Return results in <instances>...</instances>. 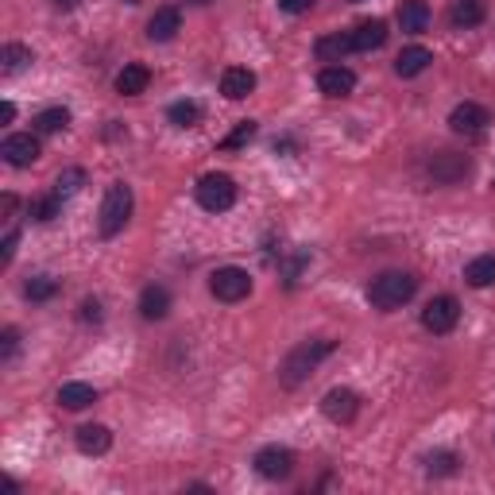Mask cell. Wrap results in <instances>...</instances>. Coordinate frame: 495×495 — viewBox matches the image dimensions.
<instances>
[{
  "label": "cell",
  "mask_w": 495,
  "mask_h": 495,
  "mask_svg": "<svg viewBox=\"0 0 495 495\" xmlns=\"http://www.w3.org/2000/svg\"><path fill=\"white\" fill-rule=\"evenodd\" d=\"M414 291H418V279H414L410 271H383V275L372 279V286H368V302L375 310H399L410 302Z\"/></svg>",
  "instance_id": "obj_1"
},
{
  "label": "cell",
  "mask_w": 495,
  "mask_h": 495,
  "mask_svg": "<svg viewBox=\"0 0 495 495\" xmlns=\"http://www.w3.org/2000/svg\"><path fill=\"white\" fill-rule=\"evenodd\" d=\"M333 348H337V341H329V337H318V341H306V345H298L291 356L283 360V372H279V380H283V387H298L306 380L310 372L318 368V364L325 360V356H333Z\"/></svg>",
  "instance_id": "obj_2"
},
{
  "label": "cell",
  "mask_w": 495,
  "mask_h": 495,
  "mask_svg": "<svg viewBox=\"0 0 495 495\" xmlns=\"http://www.w3.org/2000/svg\"><path fill=\"white\" fill-rule=\"evenodd\" d=\"M132 186H124V182H112L105 190V202H101V237H116V232H124V225L132 220Z\"/></svg>",
  "instance_id": "obj_3"
},
{
  "label": "cell",
  "mask_w": 495,
  "mask_h": 495,
  "mask_svg": "<svg viewBox=\"0 0 495 495\" xmlns=\"http://www.w3.org/2000/svg\"><path fill=\"white\" fill-rule=\"evenodd\" d=\"M194 194H198L202 210H210V213H225V210L237 205V182H232L229 175H205Z\"/></svg>",
  "instance_id": "obj_4"
},
{
  "label": "cell",
  "mask_w": 495,
  "mask_h": 495,
  "mask_svg": "<svg viewBox=\"0 0 495 495\" xmlns=\"http://www.w3.org/2000/svg\"><path fill=\"white\" fill-rule=\"evenodd\" d=\"M210 291L220 302H240V298L252 294V275L244 267H217L210 275Z\"/></svg>",
  "instance_id": "obj_5"
},
{
  "label": "cell",
  "mask_w": 495,
  "mask_h": 495,
  "mask_svg": "<svg viewBox=\"0 0 495 495\" xmlns=\"http://www.w3.org/2000/svg\"><path fill=\"white\" fill-rule=\"evenodd\" d=\"M457 321H461V302L453 294L429 298L426 310H422V325L429 333H453V329H457Z\"/></svg>",
  "instance_id": "obj_6"
},
{
  "label": "cell",
  "mask_w": 495,
  "mask_h": 495,
  "mask_svg": "<svg viewBox=\"0 0 495 495\" xmlns=\"http://www.w3.org/2000/svg\"><path fill=\"white\" fill-rule=\"evenodd\" d=\"M356 410H360V395H356V391H348V387H333V391H325V399H321V414H325L329 422L345 426V422H353V418H356Z\"/></svg>",
  "instance_id": "obj_7"
},
{
  "label": "cell",
  "mask_w": 495,
  "mask_h": 495,
  "mask_svg": "<svg viewBox=\"0 0 495 495\" xmlns=\"http://www.w3.org/2000/svg\"><path fill=\"white\" fill-rule=\"evenodd\" d=\"M256 472L264 476V480H286L294 472V453L291 449H283V446H267V449H259L256 453Z\"/></svg>",
  "instance_id": "obj_8"
},
{
  "label": "cell",
  "mask_w": 495,
  "mask_h": 495,
  "mask_svg": "<svg viewBox=\"0 0 495 495\" xmlns=\"http://www.w3.org/2000/svg\"><path fill=\"white\" fill-rule=\"evenodd\" d=\"M468 171H472V163H468L464 155H457V151H441V155H434V159H429V178L441 182V186H453V182H461Z\"/></svg>",
  "instance_id": "obj_9"
},
{
  "label": "cell",
  "mask_w": 495,
  "mask_h": 495,
  "mask_svg": "<svg viewBox=\"0 0 495 495\" xmlns=\"http://www.w3.org/2000/svg\"><path fill=\"white\" fill-rule=\"evenodd\" d=\"M0 155H4L8 166H32L39 159V140L32 132H16L0 143Z\"/></svg>",
  "instance_id": "obj_10"
},
{
  "label": "cell",
  "mask_w": 495,
  "mask_h": 495,
  "mask_svg": "<svg viewBox=\"0 0 495 495\" xmlns=\"http://www.w3.org/2000/svg\"><path fill=\"white\" fill-rule=\"evenodd\" d=\"M484 124H488V109L476 105V101H464V105L449 112V128L457 136H476V132H484Z\"/></svg>",
  "instance_id": "obj_11"
},
{
  "label": "cell",
  "mask_w": 495,
  "mask_h": 495,
  "mask_svg": "<svg viewBox=\"0 0 495 495\" xmlns=\"http://www.w3.org/2000/svg\"><path fill=\"white\" fill-rule=\"evenodd\" d=\"M318 89L325 97H348L356 89V74L348 67H341V62H337V67H325L318 74Z\"/></svg>",
  "instance_id": "obj_12"
},
{
  "label": "cell",
  "mask_w": 495,
  "mask_h": 495,
  "mask_svg": "<svg viewBox=\"0 0 495 495\" xmlns=\"http://www.w3.org/2000/svg\"><path fill=\"white\" fill-rule=\"evenodd\" d=\"M252 89H256V74L248 67H229L225 74H220V94H225L229 101H244Z\"/></svg>",
  "instance_id": "obj_13"
},
{
  "label": "cell",
  "mask_w": 495,
  "mask_h": 495,
  "mask_svg": "<svg viewBox=\"0 0 495 495\" xmlns=\"http://www.w3.org/2000/svg\"><path fill=\"white\" fill-rule=\"evenodd\" d=\"M348 39H353V50H380L387 43V23L383 20H364L348 32Z\"/></svg>",
  "instance_id": "obj_14"
},
{
  "label": "cell",
  "mask_w": 495,
  "mask_h": 495,
  "mask_svg": "<svg viewBox=\"0 0 495 495\" xmlns=\"http://www.w3.org/2000/svg\"><path fill=\"white\" fill-rule=\"evenodd\" d=\"M178 28H182L178 8H159L148 20V39H151V43H171V39L178 35Z\"/></svg>",
  "instance_id": "obj_15"
},
{
  "label": "cell",
  "mask_w": 495,
  "mask_h": 495,
  "mask_svg": "<svg viewBox=\"0 0 495 495\" xmlns=\"http://www.w3.org/2000/svg\"><path fill=\"white\" fill-rule=\"evenodd\" d=\"M140 314L148 321H163L166 314H171V294H166V286H143L140 294Z\"/></svg>",
  "instance_id": "obj_16"
},
{
  "label": "cell",
  "mask_w": 495,
  "mask_h": 495,
  "mask_svg": "<svg viewBox=\"0 0 495 495\" xmlns=\"http://www.w3.org/2000/svg\"><path fill=\"white\" fill-rule=\"evenodd\" d=\"M429 62H434V50H426V47H402L399 50V58H395V74L399 77H418Z\"/></svg>",
  "instance_id": "obj_17"
},
{
  "label": "cell",
  "mask_w": 495,
  "mask_h": 495,
  "mask_svg": "<svg viewBox=\"0 0 495 495\" xmlns=\"http://www.w3.org/2000/svg\"><path fill=\"white\" fill-rule=\"evenodd\" d=\"M109 446H112L109 426L94 422V426H82V429H77V449H82L86 457H101V453H109Z\"/></svg>",
  "instance_id": "obj_18"
},
{
  "label": "cell",
  "mask_w": 495,
  "mask_h": 495,
  "mask_svg": "<svg viewBox=\"0 0 495 495\" xmlns=\"http://www.w3.org/2000/svg\"><path fill=\"white\" fill-rule=\"evenodd\" d=\"M399 28L407 32V35H422L429 28L426 0H402V4H399Z\"/></svg>",
  "instance_id": "obj_19"
},
{
  "label": "cell",
  "mask_w": 495,
  "mask_h": 495,
  "mask_svg": "<svg viewBox=\"0 0 495 495\" xmlns=\"http://www.w3.org/2000/svg\"><path fill=\"white\" fill-rule=\"evenodd\" d=\"M148 82H151V70L140 67V62H128V67L116 74V94H121V97H136V94L148 89Z\"/></svg>",
  "instance_id": "obj_20"
},
{
  "label": "cell",
  "mask_w": 495,
  "mask_h": 495,
  "mask_svg": "<svg viewBox=\"0 0 495 495\" xmlns=\"http://www.w3.org/2000/svg\"><path fill=\"white\" fill-rule=\"evenodd\" d=\"M94 402H97V391L89 383H62L58 387V407H67V410H86V407H94Z\"/></svg>",
  "instance_id": "obj_21"
},
{
  "label": "cell",
  "mask_w": 495,
  "mask_h": 495,
  "mask_svg": "<svg viewBox=\"0 0 495 495\" xmlns=\"http://www.w3.org/2000/svg\"><path fill=\"white\" fill-rule=\"evenodd\" d=\"M484 16H488L484 0H457L453 12H449L453 28H476V23H484Z\"/></svg>",
  "instance_id": "obj_22"
},
{
  "label": "cell",
  "mask_w": 495,
  "mask_h": 495,
  "mask_svg": "<svg viewBox=\"0 0 495 495\" xmlns=\"http://www.w3.org/2000/svg\"><path fill=\"white\" fill-rule=\"evenodd\" d=\"M318 58L321 62H329V67H337V62H341L348 50H353V39L348 35H325V39H318Z\"/></svg>",
  "instance_id": "obj_23"
},
{
  "label": "cell",
  "mask_w": 495,
  "mask_h": 495,
  "mask_svg": "<svg viewBox=\"0 0 495 495\" xmlns=\"http://www.w3.org/2000/svg\"><path fill=\"white\" fill-rule=\"evenodd\" d=\"M28 62H32V50L23 43H8L4 50H0V74H4V77L28 70Z\"/></svg>",
  "instance_id": "obj_24"
},
{
  "label": "cell",
  "mask_w": 495,
  "mask_h": 495,
  "mask_svg": "<svg viewBox=\"0 0 495 495\" xmlns=\"http://www.w3.org/2000/svg\"><path fill=\"white\" fill-rule=\"evenodd\" d=\"M468 286H491L495 283V256H476L472 264L464 267Z\"/></svg>",
  "instance_id": "obj_25"
},
{
  "label": "cell",
  "mask_w": 495,
  "mask_h": 495,
  "mask_svg": "<svg viewBox=\"0 0 495 495\" xmlns=\"http://www.w3.org/2000/svg\"><path fill=\"white\" fill-rule=\"evenodd\" d=\"M457 464H461L457 453L437 449V453H429V457H426V476H453V472H457Z\"/></svg>",
  "instance_id": "obj_26"
},
{
  "label": "cell",
  "mask_w": 495,
  "mask_h": 495,
  "mask_svg": "<svg viewBox=\"0 0 495 495\" xmlns=\"http://www.w3.org/2000/svg\"><path fill=\"white\" fill-rule=\"evenodd\" d=\"M166 116H171L175 128H194L202 121V105H198V101H175V105L166 109Z\"/></svg>",
  "instance_id": "obj_27"
},
{
  "label": "cell",
  "mask_w": 495,
  "mask_h": 495,
  "mask_svg": "<svg viewBox=\"0 0 495 495\" xmlns=\"http://www.w3.org/2000/svg\"><path fill=\"white\" fill-rule=\"evenodd\" d=\"M35 128L39 132H62V128H70V109H62V105H55V109H43L35 116Z\"/></svg>",
  "instance_id": "obj_28"
},
{
  "label": "cell",
  "mask_w": 495,
  "mask_h": 495,
  "mask_svg": "<svg viewBox=\"0 0 495 495\" xmlns=\"http://www.w3.org/2000/svg\"><path fill=\"white\" fill-rule=\"evenodd\" d=\"M23 294L32 298V302H50V298L58 294V279H50V275H35L23 283Z\"/></svg>",
  "instance_id": "obj_29"
},
{
  "label": "cell",
  "mask_w": 495,
  "mask_h": 495,
  "mask_svg": "<svg viewBox=\"0 0 495 495\" xmlns=\"http://www.w3.org/2000/svg\"><path fill=\"white\" fill-rule=\"evenodd\" d=\"M82 186H86V171H82V166H70V171H62V175L55 178V194H58L62 202L74 198V194L82 190Z\"/></svg>",
  "instance_id": "obj_30"
},
{
  "label": "cell",
  "mask_w": 495,
  "mask_h": 495,
  "mask_svg": "<svg viewBox=\"0 0 495 495\" xmlns=\"http://www.w3.org/2000/svg\"><path fill=\"white\" fill-rule=\"evenodd\" d=\"M58 213H62V198H58L55 190H50L47 198H35L32 202V220H43V225H47V220H55Z\"/></svg>",
  "instance_id": "obj_31"
},
{
  "label": "cell",
  "mask_w": 495,
  "mask_h": 495,
  "mask_svg": "<svg viewBox=\"0 0 495 495\" xmlns=\"http://www.w3.org/2000/svg\"><path fill=\"white\" fill-rule=\"evenodd\" d=\"M252 136H256V121H240L232 128V136H225V148H244Z\"/></svg>",
  "instance_id": "obj_32"
},
{
  "label": "cell",
  "mask_w": 495,
  "mask_h": 495,
  "mask_svg": "<svg viewBox=\"0 0 495 495\" xmlns=\"http://www.w3.org/2000/svg\"><path fill=\"white\" fill-rule=\"evenodd\" d=\"M16 345H20V333L16 329H4V337H0V356L12 360V356H16Z\"/></svg>",
  "instance_id": "obj_33"
},
{
  "label": "cell",
  "mask_w": 495,
  "mask_h": 495,
  "mask_svg": "<svg viewBox=\"0 0 495 495\" xmlns=\"http://www.w3.org/2000/svg\"><path fill=\"white\" fill-rule=\"evenodd\" d=\"M279 8L286 12V16H302V12L314 8V0H279Z\"/></svg>",
  "instance_id": "obj_34"
},
{
  "label": "cell",
  "mask_w": 495,
  "mask_h": 495,
  "mask_svg": "<svg viewBox=\"0 0 495 495\" xmlns=\"http://www.w3.org/2000/svg\"><path fill=\"white\" fill-rule=\"evenodd\" d=\"M82 321H101V302H97V298H86V302H82Z\"/></svg>",
  "instance_id": "obj_35"
},
{
  "label": "cell",
  "mask_w": 495,
  "mask_h": 495,
  "mask_svg": "<svg viewBox=\"0 0 495 495\" xmlns=\"http://www.w3.org/2000/svg\"><path fill=\"white\" fill-rule=\"evenodd\" d=\"M16 232H8V237H4V252H0V259H4V264H12V256H16Z\"/></svg>",
  "instance_id": "obj_36"
},
{
  "label": "cell",
  "mask_w": 495,
  "mask_h": 495,
  "mask_svg": "<svg viewBox=\"0 0 495 495\" xmlns=\"http://www.w3.org/2000/svg\"><path fill=\"white\" fill-rule=\"evenodd\" d=\"M12 116H16V105H12V101H4V105H0V121H12Z\"/></svg>",
  "instance_id": "obj_37"
},
{
  "label": "cell",
  "mask_w": 495,
  "mask_h": 495,
  "mask_svg": "<svg viewBox=\"0 0 495 495\" xmlns=\"http://www.w3.org/2000/svg\"><path fill=\"white\" fill-rule=\"evenodd\" d=\"M50 4H55V8H62V12H70V8H77V4H82V0H50Z\"/></svg>",
  "instance_id": "obj_38"
},
{
  "label": "cell",
  "mask_w": 495,
  "mask_h": 495,
  "mask_svg": "<svg viewBox=\"0 0 495 495\" xmlns=\"http://www.w3.org/2000/svg\"><path fill=\"white\" fill-rule=\"evenodd\" d=\"M190 4H213V0H190Z\"/></svg>",
  "instance_id": "obj_39"
},
{
  "label": "cell",
  "mask_w": 495,
  "mask_h": 495,
  "mask_svg": "<svg viewBox=\"0 0 495 495\" xmlns=\"http://www.w3.org/2000/svg\"><path fill=\"white\" fill-rule=\"evenodd\" d=\"M128 4H136V0H128Z\"/></svg>",
  "instance_id": "obj_40"
},
{
  "label": "cell",
  "mask_w": 495,
  "mask_h": 495,
  "mask_svg": "<svg viewBox=\"0 0 495 495\" xmlns=\"http://www.w3.org/2000/svg\"><path fill=\"white\" fill-rule=\"evenodd\" d=\"M353 4H360V0H353Z\"/></svg>",
  "instance_id": "obj_41"
}]
</instances>
